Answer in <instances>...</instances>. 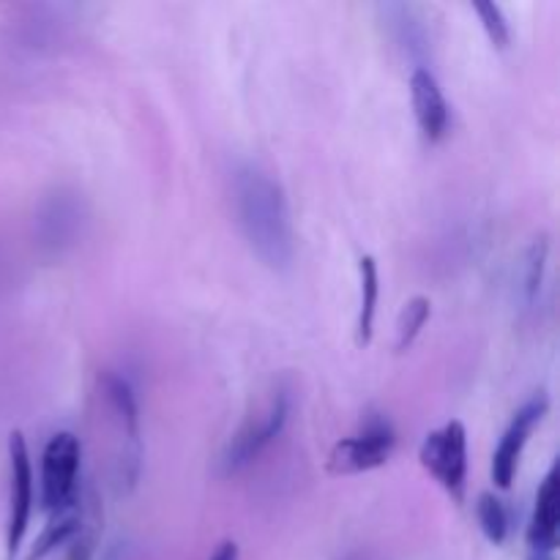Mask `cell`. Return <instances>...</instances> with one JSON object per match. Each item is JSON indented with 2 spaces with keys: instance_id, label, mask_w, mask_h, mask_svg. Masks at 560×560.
Segmentation results:
<instances>
[{
  "instance_id": "6da1fadb",
  "label": "cell",
  "mask_w": 560,
  "mask_h": 560,
  "mask_svg": "<svg viewBox=\"0 0 560 560\" xmlns=\"http://www.w3.org/2000/svg\"><path fill=\"white\" fill-rule=\"evenodd\" d=\"M233 206L246 244L271 271H288L295 260V233L282 184L257 164L233 175Z\"/></svg>"
},
{
  "instance_id": "7a4b0ae2",
  "label": "cell",
  "mask_w": 560,
  "mask_h": 560,
  "mask_svg": "<svg viewBox=\"0 0 560 560\" xmlns=\"http://www.w3.org/2000/svg\"><path fill=\"white\" fill-rule=\"evenodd\" d=\"M290 419V397L284 388H277L273 397L257 410L255 416L241 424V430L230 438L228 448H224L222 457V470L228 476L241 474L244 468H249L252 463L260 459V454L271 446L273 441H279V435L284 432Z\"/></svg>"
},
{
  "instance_id": "3957f363",
  "label": "cell",
  "mask_w": 560,
  "mask_h": 560,
  "mask_svg": "<svg viewBox=\"0 0 560 560\" xmlns=\"http://www.w3.org/2000/svg\"><path fill=\"white\" fill-rule=\"evenodd\" d=\"M419 459L427 474L463 503L468 487V432L463 421H448L441 430L430 432L419 448Z\"/></svg>"
},
{
  "instance_id": "277c9868",
  "label": "cell",
  "mask_w": 560,
  "mask_h": 560,
  "mask_svg": "<svg viewBox=\"0 0 560 560\" xmlns=\"http://www.w3.org/2000/svg\"><path fill=\"white\" fill-rule=\"evenodd\" d=\"M394 446H397V435L388 419L383 416H372L361 432L342 438L337 446L331 448L326 459V470L331 476H355L375 470L392 459Z\"/></svg>"
},
{
  "instance_id": "5b68a950",
  "label": "cell",
  "mask_w": 560,
  "mask_h": 560,
  "mask_svg": "<svg viewBox=\"0 0 560 560\" xmlns=\"http://www.w3.org/2000/svg\"><path fill=\"white\" fill-rule=\"evenodd\" d=\"M80 438L71 432H58L49 438L42 454V506L55 514L60 509L77 503V485H80Z\"/></svg>"
},
{
  "instance_id": "8992f818",
  "label": "cell",
  "mask_w": 560,
  "mask_h": 560,
  "mask_svg": "<svg viewBox=\"0 0 560 560\" xmlns=\"http://www.w3.org/2000/svg\"><path fill=\"white\" fill-rule=\"evenodd\" d=\"M9 468H11V495H9V525H5V558L20 556L22 541L27 536L33 514V465L31 452L22 432L9 435Z\"/></svg>"
},
{
  "instance_id": "52a82bcc",
  "label": "cell",
  "mask_w": 560,
  "mask_h": 560,
  "mask_svg": "<svg viewBox=\"0 0 560 560\" xmlns=\"http://www.w3.org/2000/svg\"><path fill=\"white\" fill-rule=\"evenodd\" d=\"M547 405L550 402H547L545 392L534 394V397L514 413L512 424L503 432L501 443H498L495 454H492V481H495V487H501V490H509V487H512L520 468V457H523L525 446H528L530 432H534L536 427H539V421L545 419Z\"/></svg>"
},
{
  "instance_id": "ba28073f",
  "label": "cell",
  "mask_w": 560,
  "mask_h": 560,
  "mask_svg": "<svg viewBox=\"0 0 560 560\" xmlns=\"http://www.w3.org/2000/svg\"><path fill=\"white\" fill-rule=\"evenodd\" d=\"M82 222H85L82 200H77V195H71V191H55L38 211V238L47 249L63 252L66 246L77 241Z\"/></svg>"
},
{
  "instance_id": "9c48e42d",
  "label": "cell",
  "mask_w": 560,
  "mask_h": 560,
  "mask_svg": "<svg viewBox=\"0 0 560 560\" xmlns=\"http://www.w3.org/2000/svg\"><path fill=\"white\" fill-rule=\"evenodd\" d=\"M410 102H413L416 120H419V129L424 131L427 140L441 142L448 135L452 109H448L435 74L424 66H416V71L410 74Z\"/></svg>"
},
{
  "instance_id": "30bf717a",
  "label": "cell",
  "mask_w": 560,
  "mask_h": 560,
  "mask_svg": "<svg viewBox=\"0 0 560 560\" xmlns=\"http://www.w3.org/2000/svg\"><path fill=\"white\" fill-rule=\"evenodd\" d=\"M560 525V479L558 465L547 470L539 492H536V509L528 525L530 552H556Z\"/></svg>"
},
{
  "instance_id": "8fae6325",
  "label": "cell",
  "mask_w": 560,
  "mask_h": 560,
  "mask_svg": "<svg viewBox=\"0 0 560 560\" xmlns=\"http://www.w3.org/2000/svg\"><path fill=\"white\" fill-rule=\"evenodd\" d=\"M80 530H82V517H80V509H77V503L60 509V512L52 514V520L47 523V528L42 530V536H38L36 545H33L27 560H44L47 556H52L58 547H66V545H71L74 539H80Z\"/></svg>"
},
{
  "instance_id": "7c38bea8",
  "label": "cell",
  "mask_w": 560,
  "mask_h": 560,
  "mask_svg": "<svg viewBox=\"0 0 560 560\" xmlns=\"http://www.w3.org/2000/svg\"><path fill=\"white\" fill-rule=\"evenodd\" d=\"M359 284H361V306H359V345L366 348L375 337L377 301H381V273L372 255L359 260Z\"/></svg>"
},
{
  "instance_id": "4fadbf2b",
  "label": "cell",
  "mask_w": 560,
  "mask_h": 560,
  "mask_svg": "<svg viewBox=\"0 0 560 560\" xmlns=\"http://www.w3.org/2000/svg\"><path fill=\"white\" fill-rule=\"evenodd\" d=\"M381 11L388 16L386 25H388V31H392V36L397 38L399 47L408 49V55H416L424 49L427 33H424V27H421L419 16H416L419 11H416L413 5L388 3V5H381Z\"/></svg>"
},
{
  "instance_id": "5bb4252c",
  "label": "cell",
  "mask_w": 560,
  "mask_h": 560,
  "mask_svg": "<svg viewBox=\"0 0 560 560\" xmlns=\"http://www.w3.org/2000/svg\"><path fill=\"white\" fill-rule=\"evenodd\" d=\"M432 315V301L427 299V295H413V299L408 301V304L402 306V312H399L397 317V328H394V348H397V353H405V350H410V345L419 339L421 328H424V323L430 320Z\"/></svg>"
},
{
  "instance_id": "9a60e30c",
  "label": "cell",
  "mask_w": 560,
  "mask_h": 560,
  "mask_svg": "<svg viewBox=\"0 0 560 560\" xmlns=\"http://www.w3.org/2000/svg\"><path fill=\"white\" fill-rule=\"evenodd\" d=\"M547 255H550V241H547V235L541 233L530 241L528 252H525V260H523V282H520V290H523L525 304H534L536 295L541 293Z\"/></svg>"
},
{
  "instance_id": "2e32d148",
  "label": "cell",
  "mask_w": 560,
  "mask_h": 560,
  "mask_svg": "<svg viewBox=\"0 0 560 560\" xmlns=\"http://www.w3.org/2000/svg\"><path fill=\"white\" fill-rule=\"evenodd\" d=\"M476 520H479V528L487 536V541H492L495 547L506 541L509 512L501 498L492 495V492H481L479 501H476Z\"/></svg>"
},
{
  "instance_id": "e0dca14e",
  "label": "cell",
  "mask_w": 560,
  "mask_h": 560,
  "mask_svg": "<svg viewBox=\"0 0 560 560\" xmlns=\"http://www.w3.org/2000/svg\"><path fill=\"white\" fill-rule=\"evenodd\" d=\"M476 14H479V20H481V25H485L490 42L495 44L498 49H506L512 33H509V22H506V16H503L501 5H498V3H476Z\"/></svg>"
},
{
  "instance_id": "ac0fdd59",
  "label": "cell",
  "mask_w": 560,
  "mask_h": 560,
  "mask_svg": "<svg viewBox=\"0 0 560 560\" xmlns=\"http://www.w3.org/2000/svg\"><path fill=\"white\" fill-rule=\"evenodd\" d=\"M211 560H238V545L235 541H222V545L217 547V552H213Z\"/></svg>"
},
{
  "instance_id": "d6986e66",
  "label": "cell",
  "mask_w": 560,
  "mask_h": 560,
  "mask_svg": "<svg viewBox=\"0 0 560 560\" xmlns=\"http://www.w3.org/2000/svg\"><path fill=\"white\" fill-rule=\"evenodd\" d=\"M556 552H528V560H556Z\"/></svg>"
}]
</instances>
